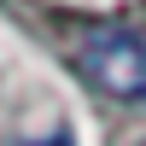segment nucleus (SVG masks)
Listing matches in <instances>:
<instances>
[{
  "instance_id": "obj_2",
  "label": "nucleus",
  "mask_w": 146,
  "mask_h": 146,
  "mask_svg": "<svg viewBox=\"0 0 146 146\" xmlns=\"http://www.w3.org/2000/svg\"><path fill=\"white\" fill-rule=\"evenodd\" d=\"M23 146H76V135H70V129H53V135H41V140H23Z\"/></svg>"
},
{
  "instance_id": "obj_3",
  "label": "nucleus",
  "mask_w": 146,
  "mask_h": 146,
  "mask_svg": "<svg viewBox=\"0 0 146 146\" xmlns=\"http://www.w3.org/2000/svg\"><path fill=\"white\" fill-rule=\"evenodd\" d=\"M140 146H146V140H140Z\"/></svg>"
},
{
  "instance_id": "obj_1",
  "label": "nucleus",
  "mask_w": 146,
  "mask_h": 146,
  "mask_svg": "<svg viewBox=\"0 0 146 146\" xmlns=\"http://www.w3.org/2000/svg\"><path fill=\"white\" fill-rule=\"evenodd\" d=\"M64 58L88 88H100L105 100L146 105V41L129 23L111 18H82L64 23Z\"/></svg>"
}]
</instances>
